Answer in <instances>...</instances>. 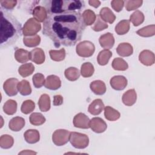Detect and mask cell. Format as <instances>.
<instances>
[{
    "label": "cell",
    "instance_id": "1",
    "mask_svg": "<svg viewBox=\"0 0 155 155\" xmlns=\"http://www.w3.org/2000/svg\"><path fill=\"white\" fill-rule=\"evenodd\" d=\"M85 26L80 12L48 14L42 33L53 41L56 47H71L81 39Z\"/></svg>",
    "mask_w": 155,
    "mask_h": 155
},
{
    "label": "cell",
    "instance_id": "2",
    "mask_svg": "<svg viewBox=\"0 0 155 155\" xmlns=\"http://www.w3.org/2000/svg\"><path fill=\"white\" fill-rule=\"evenodd\" d=\"M0 47L6 48L15 44L22 32L21 24L10 13L1 7Z\"/></svg>",
    "mask_w": 155,
    "mask_h": 155
},
{
    "label": "cell",
    "instance_id": "3",
    "mask_svg": "<svg viewBox=\"0 0 155 155\" xmlns=\"http://www.w3.org/2000/svg\"><path fill=\"white\" fill-rule=\"evenodd\" d=\"M48 14L67 12H80L85 7L84 1L48 0L44 1Z\"/></svg>",
    "mask_w": 155,
    "mask_h": 155
},
{
    "label": "cell",
    "instance_id": "4",
    "mask_svg": "<svg viewBox=\"0 0 155 155\" xmlns=\"http://www.w3.org/2000/svg\"><path fill=\"white\" fill-rule=\"evenodd\" d=\"M69 141L76 148H85L89 143V138L87 135L78 132H70Z\"/></svg>",
    "mask_w": 155,
    "mask_h": 155
},
{
    "label": "cell",
    "instance_id": "5",
    "mask_svg": "<svg viewBox=\"0 0 155 155\" xmlns=\"http://www.w3.org/2000/svg\"><path fill=\"white\" fill-rule=\"evenodd\" d=\"M95 50V47L93 42L89 41H84L79 43L76 48L77 54L83 58H88L91 56Z\"/></svg>",
    "mask_w": 155,
    "mask_h": 155
},
{
    "label": "cell",
    "instance_id": "6",
    "mask_svg": "<svg viewBox=\"0 0 155 155\" xmlns=\"http://www.w3.org/2000/svg\"><path fill=\"white\" fill-rule=\"evenodd\" d=\"M41 29V25L40 22L34 18H31L28 19L24 24L22 28V33L25 36H32L36 35Z\"/></svg>",
    "mask_w": 155,
    "mask_h": 155
},
{
    "label": "cell",
    "instance_id": "7",
    "mask_svg": "<svg viewBox=\"0 0 155 155\" xmlns=\"http://www.w3.org/2000/svg\"><path fill=\"white\" fill-rule=\"evenodd\" d=\"M70 132L64 129L54 131L52 135V141L57 146H62L69 141Z\"/></svg>",
    "mask_w": 155,
    "mask_h": 155
},
{
    "label": "cell",
    "instance_id": "8",
    "mask_svg": "<svg viewBox=\"0 0 155 155\" xmlns=\"http://www.w3.org/2000/svg\"><path fill=\"white\" fill-rule=\"evenodd\" d=\"M18 80L16 78H10L4 82L3 88L8 96H14L18 94Z\"/></svg>",
    "mask_w": 155,
    "mask_h": 155
},
{
    "label": "cell",
    "instance_id": "9",
    "mask_svg": "<svg viewBox=\"0 0 155 155\" xmlns=\"http://www.w3.org/2000/svg\"><path fill=\"white\" fill-rule=\"evenodd\" d=\"M90 119L84 113H79L73 118V125L76 128L87 129L90 128Z\"/></svg>",
    "mask_w": 155,
    "mask_h": 155
},
{
    "label": "cell",
    "instance_id": "10",
    "mask_svg": "<svg viewBox=\"0 0 155 155\" xmlns=\"http://www.w3.org/2000/svg\"><path fill=\"white\" fill-rule=\"evenodd\" d=\"M90 128L96 133H102L106 130L107 125L102 119L96 117L90 120Z\"/></svg>",
    "mask_w": 155,
    "mask_h": 155
},
{
    "label": "cell",
    "instance_id": "11",
    "mask_svg": "<svg viewBox=\"0 0 155 155\" xmlns=\"http://www.w3.org/2000/svg\"><path fill=\"white\" fill-rule=\"evenodd\" d=\"M111 87L116 90H122L127 85V79L124 76H114L110 79Z\"/></svg>",
    "mask_w": 155,
    "mask_h": 155
},
{
    "label": "cell",
    "instance_id": "12",
    "mask_svg": "<svg viewBox=\"0 0 155 155\" xmlns=\"http://www.w3.org/2000/svg\"><path fill=\"white\" fill-rule=\"evenodd\" d=\"M44 86L51 90L59 89L61 86V81L59 78L56 75H49L45 79Z\"/></svg>",
    "mask_w": 155,
    "mask_h": 155
},
{
    "label": "cell",
    "instance_id": "13",
    "mask_svg": "<svg viewBox=\"0 0 155 155\" xmlns=\"http://www.w3.org/2000/svg\"><path fill=\"white\" fill-rule=\"evenodd\" d=\"M139 61L146 66H150L154 63V54L153 52L148 50H145L139 55Z\"/></svg>",
    "mask_w": 155,
    "mask_h": 155
},
{
    "label": "cell",
    "instance_id": "14",
    "mask_svg": "<svg viewBox=\"0 0 155 155\" xmlns=\"http://www.w3.org/2000/svg\"><path fill=\"white\" fill-rule=\"evenodd\" d=\"M99 42L102 48L106 50H109L111 49L114 45V38L113 34L107 33L100 36Z\"/></svg>",
    "mask_w": 155,
    "mask_h": 155
},
{
    "label": "cell",
    "instance_id": "15",
    "mask_svg": "<svg viewBox=\"0 0 155 155\" xmlns=\"http://www.w3.org/2000/svg\"><path fill=\"white\" fill-rule=\"evenodd\" d=\"M30 60L36 64H42L44 62L45 56L44 51L41 48H36L30 52Z\"/></svg>",
    "mask_w": 155,
    "mask_h": 155
},
{
    "label": "cell",
    "instance_id": "16",
    "mask_svg": "<svg viewBox=\"0 0 155 155\" xmlns=\"http://www.w3.org/2000/svg\"><path fill=\"white\" fill-rule=\"evenodd\" d=\"M137 99V94L134 89H130L125 92L122 97V102L127 106H132Z\"/></svg>",
    "mask_w": 155,
    "mask_h": 155
},
{
    "label": "cell",
    "instance_id": "17",
    "mask_svg": "<svg viewBox=\"0 0 155 155\" xmlns=\"http://www.w3.org/2000/svg\"><path fill=\"white\" fill-rule=\"evenodd\" d=\"M32 15L33 18L39 22H44L48 16L46 8L41 5H37L32 10Z\"/></svg>",
    "mask_w": 155,
    "mask_h": 155
},
{
    "label": "cell",
    "instance_id": "18",
    "mask_svg": "<svg viewBox=\"0 0 155 155\" xmlns=\"http://www.w3.org/2000/svg\"><path fill=\"white\" fill-rule=\"evenodd\" d=\"M104 108L105 106L102 101L101 99H96L90 104L88 111L90 114L96 116L99 114Z\"/></svg>",
    "mask_w": 155,
    "mask_h": 155
},
{
    "label": "cell",
    "instance_id": "19",
    "mask_svg": "<svg viewBox=\"0 0 155 155\" xmlns=\"http://www.w3.org/2000/svg\"><path fill=\"white\" fill-rule=\"evenodd\" d=\"M91 90L97 95H102L106 92V86L105 83L100 80L91 82L90 84Z\"/></svg>",
    "mask_w": 155,
    "mask_h": 155
},
{
    "label": "cell",
    "instance_id": "20",
    "mask_svg": "<svg viewBox=\"0 0 155 155\" xmlns=\"http://www.w3.org/2000/svg\"><path fill=\"white\" fill-rule=\"evenodd\" d=\"M24 137L25 141L28 143L33 144L38 142L40 139L39 133L37 130L29 129L27 130L24 134Z\"/></svg>",
    "mask_w": 155,
    "mask_h": 155
},
{
    "label": "cell",
    "instance_id": "21",
    "mask_svg": "<svg viewBox=\"0 0 155 155\" xmlns=\"http://www.w3.org/2000/svg\"><path fill=\"white\" fill-rule=\"evenodd\" d=\"M117 53L122 57H127L131 55L133 53L132 45L127 42H123L119 44L116 48Z\"/></svg>",
    "mask_w": 155,
    "mask_h": 155
},
{
    "label": "cell",
    "instance_id": "22",
    "mask_svg": "<svg viewBox=\"0 0 155 155\" xmlns=\"http://www.w3.org/2000/svg\"><path fill=\"white\" fill-rule=\"evenodd\" d=\"M25 123L24 118L16 116L10 120L8 123V127L13 131H19L24 127Z\"/></svg>",
    "mask_w": 155,
    "mask_h": 155
},
{
    "label": "cell",
    "instance_id": "23",
    "mask_svg": "<svg viewBox=\"0 0 155 155\" xmlns=\"http://www.w3.org/2000/svg\"><path fill=\"white\" fill-rule=\"evenodd\" d=\"M100 18L105 22L112 24L116 19V16L108 7H103L99 12Z\"/></svg>",
    "mask_w": 155,
    "mask_h": 155
},
{
    "label": "cell",
    "instance_id": "24",
    "mask_svg": "<svg viewBox=\"0 0 155 155\" xmlns=\"http://www.w3.org/2000/svg\"><path fill=\"white\" fill-rule=\"evenodd\" d=\"M15 58L19 63H25L30 59V54L26 50L18 48L15 52Z\"/></svg>",
    "mask_w": 155,
    "mask_h": 155
},
{
    "label": "cell",
    "instance_id": "25",
    "mask_svg": "<svg viewBox=\"0 0 155 155\" xmlns=\"http://www.w3.org/2000/svg\"><path fill=\"white\" fill-rule=\"evenodd\" d=\"M105 117L110 121H115L119 119L120 116V113L110 106H107L104 108Z\"/></svg>",
    "mask_w": 155,
    "mask_h": 155
},
{
    "label": "cell",
    "instance_id": "26",
    "mask_svg": "<svg viewBox=\"0 0 155 155\" xmlns=\"http://www.w3.org/2000/svg\"><path fill=\"white\" fill-rule=\"evenodd\" d=\"M38 105L39 110L42 112H47L50 109V98L47 94H43L41 96Z\"/></svg>",
    "mask_w": 155,
    "mask_h": 155
},
{
    "label": "cell",
    "instance_id": "27",
    "mask_svg": "<svg viewBox=\"0 0 155 155\" xmlns=\"http://www.w3.org/2000/svg\"><path fill=\"white\" fill-rule=\"evenodd\" d=\"M35 70V67L32 63H26L21 65L18 68L19 74L23 78L31 75Z\"/></svg>",
    "mask_w": 155,
    "mask_h": 155
},
{
    "label": "cell",
    "instance_id": "28",
    "mask_svg": "<svg viewBox=\"0 0 155 155\" xmlns=\"http://www.w3.org/2000/svg\"><path fill=\"white\" fill-rule=\"evenodd\" d=\"M41 42V38L38 35L24 36L23 42L28 47H34L38 45Z\"/></svg>",
    "mask_w": 155,
    "mask_h": 155
},
{
    "label": "cell",
    "instance_id": "29",
    "mask_svg": "<svg viewBox=\"0 0 155 155\" xmlns=\"http://www.w3.org/2000/svg\"><path fill=\"white\" fill-rule=\"evenodd\" d=\"M112 56V53L109 50L104 49L101 51L97 56V62L100 65H105L108 64L110 58Z\"/></svg>",
    "mask_w": 155,
    "mask_h": 155
},
{
    "label": "cell",
    "instance_id": "30",
    "mask_svg": "<svg viewBox=\"0 0 155 155\" xmlns=\"http://www.w3.org/2000/svg\"><path fill=\"white\" fill-rule=\"evenodd\" d=\"M4 112L8 115L14 114L17 110V103L13 99L7 101L3 106Z\"/></svg>",
    "mask_w": 155,
    "mask_h": 155
},
{
    "label": "cell",
    "instance_id": "31",
    "mask_svg": "<svg viewBox=\"0 0 155 155\" xmlns=\"http://www.w3.org/2000/svg\"><path fill=\"white\" fill-rule=\"evenodd\" d=\"M130 30V21L122 20L120 21L115 27V31L119 35L126 34Z\"/></svg>",
    "mask_w": 155,
    "mask_h": 155
},
{
    "label": "cell",
    "instance_id": "32",
    "mask_svg": "<svg viewBox=\"0 0 155 155\" xmlns=\"http://www.w3.org/2000/svg\"><path fill=\"white\" fill-rule=\"evenodd\" d=\"M64 74L67 79L70 81H75L80 76L81 72L75 67H69L65 70Z\"/></svg>",
    "mask_w": 155,
    "mask_h": 155
},
{
    "label": "cell",
    "instance_id": "33",
    "mask_svg": "<svg viewBox=\"0 0 155 155\" xmlns=\"http://www.w3.org/2000/svg\"><path fill=\"white\" fill-rule=\"evenodd\" d=\"M18 90L22 96H28L31 93V88L30 83L26 80H22L18 84Z\"/></svg>",
    "mask_w": 155,
    "mask_h": 155
},
{
    "label": "cell",
    "instance_id": "34",
    "mask_svg": "<svg viewBox=\"0 0 155 155\" xmlns=\"http://www.w3.org/2000/svg\"><path fill=\"white\" fill-rule=\"evenodd\" d=\"M82 16L85 25H92L96 19V15L94 12L90 9L85 10L82 14Z\"/></svg>",
    "mask_w": 155,
    "mask_h": 155
},
{
    "label": "cell",
    "instance_id": "35",
    "mask_svg": "<svg viewBox=\"0 0 155 155\" xmlns=\"http://www.w3.org/2000/svg\"><path fill=\"white\" fill-rule=\"evenodd\" d=\"M94 71V68L93 64L90 62H85L81 65V74L84 78L91 77Z\"/></svg>",
    "mask_w": 155,
    "mask_h": 155
},
{
    "label": "cell",
    "instance_id": "36",
    "mask_svg": "<svg viewBox=\"0 0 155 155\" xmlns=\"http://www.w3.org/2000/svg\"><path fill=\"white\" fill-rule=\"evenodd\" d=\"M136 33L142 37H150L155 34V25L154 24L147 25L136 31Z\"/></svg>",
    "mask_w": 155,
    "mask_h": 155
},
{
    "label": "cell",
    "instance_id": "37",
    "mask_svg": "<svg viewBox=\"0 0 155 155\" xmlns=\"http://www.w3.org/2000/svg\"><path fill=\"white\" fill-rule=\"evenodd\" d=\"M130 21L132 22L134 26H138L144 21V15L139 10L135 11L130 17Z\"/></svg>",
    "mask_w": 155,
    "mask_h": 155
},
{
    "label": "cell",
    "instance_id": "38",
    "mask_svg": "<svg viewBox=\"0 0 155 155\" xmlns=\"http://www.w3.org/2000/svg\"><path fill=\"white\" fill-rule=\"evenodd\" d=\"M112 67L115 70L125 71L128 68V64L122 58H114L112 62Z\"/></svg>",
    "mask_w": 155,
    "mask_h": 155
},
{
    "label": "cell",
    "instance_id": "39",
    "mask_svg": "<svg viewBox=\"0 0 155 155\" xmlns=\"http://www.w3.org/2000/svg\"><path fill=\"white\" fill-rule=\"evenodd\" d=\"M30 122L31 124L39 126L42 125L45 122V117L40 113H32L29 117Z\"/></svg>",
    "mask_w": 155,
    "mask_h": 155
},
{
    "label": "cell",
    "instance_id": "40",
    "mask_svg": "<svg viewBox=\"0 0 155 155\" xmlns=\"http://www.w3.org/2000/svg\"><path fill=\"white\" fill-rule=\"evenodd\" d=\"M14 143L13 137L8 134H3L0 137V146L3 149L10 148Z\"/></svg>",
    "mask_w": 155,
    "mask_h": 155
},
{
    "label": "cell",
    "instance_id": "41",
    "mask_svg": "<svg viewBox=\"0 0 155 155\" xmlns=\"http://www.w3.org/2000/svg\"><path fill=\"white\" fill-rule=\"evenodd\" d=\"M50 56L53 61H62L65 58V50L64 48H61L59 50H51L49 51Z\"/></svg>",
    "mask_w": 155,
    "mask_h": 155
},
{
    "label": "cell",
    "instance_id": "42",
    "mask_svg": "<svg viewBox=\"0 0 155 155\" xmlns=\"http://www.w3.org/2000/svg\"><path fill=\"white\" fill-rule=\"evenodd\" d=\"M35 108V104L31 100H27L23 102L21 107V111L23 114H27L31 113Z\"/></svg>",
    "mask_w": 155,
    "mask_h": 155
},
{
    "label": "cell",
    "instance_id": "43",
    "mask_svg": "<svg viewBox=\"0 0 155 155\" xmlns=\"http://www.w3.org/2000/svg\"><path fill=\"white\" fill-rule=\"evenodd\" d=\"M142 3L143 1L140 0H128L124 1L125 8L127 11L136 10L142 5Z\"/></svg>",
    "mask_w": 155,
    "mask_h": 155
},
{
    "label": "cell",
    "instance_id": "44",
    "mask_svg": "<svg viewBox=\"0 0 155 155\" xmlns=\"http://www.w3.org/2000/svg\"><path fill=\"white\" fill-rule=\"evenodd\" d=\"M33 83L35 88H39L42 87L45 83V78L44 74L41 73H36L34 74L32 78Z\"/></svg>",
    "mask_w": 155,
    "mask_h": 155
},
{
    "label": "cell",
    "instance_id": "45",
    "mask_svg": "<svg viewBox=\"0 0 155 155\" xmlns=\"http://www.w3.org/2000/svg\"><path fill=\"white\" fill-rule=\"evenodd\" d=\"M96 21L92 27V29L95 31H100L107 28H108V24L104 22L99 16V15L97 16Z\"/></svg>",
    "mask_w": 155,
    "mask_h": 155
},
{
    "label": "cell",
    "instance_id": "46",
    "mask_svg": "<svg viewBox=\"0 0 155 155\" xmlns=\"http://www.w3.org/2000/svg\"><path fill=\"white\" fill-rule=\"evenodd\" d=\"M16 1L13 0H8V1H0V3L1 5V8L4 10H12L17 4Z\"/></svg>",
    "mask_w": 155,
    "mask_h": 155
},
{
    "label": "cell",
    "instance_id": "47",
    "mask_svg": "<svg viewBox=\"0 0 155 155\" xmlns=\"http://www.w3.org/2000/svg\"><path fill=\"white\" fill-rule=\"evenodd\" d=\"M111 5L114 11L119 12L124 7V1L121 0H114L111 2Z\"/></svg>",
    "mask_w": 155,
    "mask_h": 155
},
{
    "label": "cell",
    "instance_id": "48",
    "mask_svg": "<svg viewBox=\"0 0 155 155\" xmlns=\"http://www.w3.org/2000/svg\"><path fill=\"white\" fill-rule=\"evenodd\" d=\"M63 103V97L61 95L58 94L53 97V104L54 106H59Z\"/></svg>",
    "mask_w": 155,
    "mask_h": 155
},
{
    "label": "cell",
    "instance_id": "49",
    "mask_svg": "<svg viewBox=\"0 0 155 155\" xmlns=\"http://www.w3.org/2000/svg\"><path fill=\"white\" fill-rule=\"evenodd\" d=\"M89 4L91 6H93L94 8H97L98 7H99V5H101V2L99 1H94V0H91L88 1Z\"/></svg>",
    "mask_w": 155,
    "mask_h": 155
},
{
    "label": "cell",
    "instance_id": "50",
    "mask_svg": "<svg viewBox=\"0 0 155 155\" xmlns=\"http://www.w3.org/2000/svg\"><path fill=\"white\" fill-rule=\"evenodd\" d=\"M37 154L36 152L33 151L31 150H24V151L19 153V154Z\"/></svg>",
    "mask_w": 155,
    "mask_h": 155
}]
</instances>
